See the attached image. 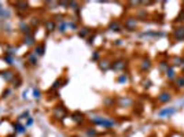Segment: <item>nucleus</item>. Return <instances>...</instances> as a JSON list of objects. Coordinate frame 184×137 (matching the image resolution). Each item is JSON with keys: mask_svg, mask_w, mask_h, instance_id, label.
Returning a JSON list of instances; mask_svg holds the SVG:
<instances>
[{"mask_svg": "<svg viewBox=\"0 0 184 137\" xmlns=\"http://www.w3.org/2000/svg\"><path fill=\"white\" fill-rule=\"evenodd\" d=\"M92 122L96 123V125H103V126H106V127H111V126L116 125V122L114 121L106 119V118H100V116H95L94 119H92Z\"/></svg>", "mask_w": 184, "mask_h": 137, "instance_id": "nucleus-1", "label": "nucleus"}, {"mask_svg": "<svg viewBox=\"0 0 184 137\" xmlns=\"http://www.w3.org/2000/svg\"><path fill=\"white\" fill-rule=\"evenodd\" d=\"M136 26H137V19H136V18L129 16V18H126V19H125V29L133 32V30L136 29Z\"/></svg>", "mask_w": 184, "mask_h": 137, "instance_id": "nucleus-2", "label": "nucleus"}, {"mask_svg": "<svg viewBox=\"0 0 184 137\" xmlns=\"http://www.w3.org/2000/svg\"><path fill=\"white\" fill-rule=\"evenodd\" d=\"M66 108L63 107V105H57L55 107V110H54V116L55 118H58V119H63L65 116H66Z\"/></svg>", "mask_w": 184, "mask_h": 137, "instance_id": "nucleus-3", "label": "nucleus"}, {"mask_svg": "<svg viewBox=\"0 0 184 137\" xmlns=\"http://www.w3.org/2000/svg\"><path fill=\"white\" fill-rule=\"evenodd\" d=\"M173 37L176 41H183L184 40V26H179L173 30Z\"/></svg>", "mask_w": 184, "mask_h": 137, "instance_id": "nucleus-4", "label": "nucleus"}, {"mask_svg": "<svg viewBox=\"0 0 184 137\" xmlns=\"http://www.w3.org/2000/svg\"><path fill=\"white\" fill-rule=\"evenodd\" d=\"M125 67H126V60H124V59H118V60H116L114 63L111 64V68L116 70V71H121Z\"/></svg>", "mask_w": 184, "mask_h": 137, "instance_id": "nucleus-5", "label": "nucleus"}, {"mask_svg": "<svg viewBox=\"0 0 184 137\" xmlns=\"http://www.w3.org/2000/svg\"><path fill=\"white\" fill-rule=\"evenodd\" d=\"M172 100V95L169 93V92H161L159 96H158V101L161 103V104H166L169 101Z\"/></svg>", "mask_w": 184, "mask_h": 137, "instance_id": "nucleus-6", "label": "nucleus"}, {"mask_svg": "<svg viewBox=\"0 0 184 137\" xmlns=\"http://www.w3.org/2000/svg\"><path fill=\"white\" fill-rule=\"evenodd\" d=\"M174 112H176V108H174V107H168V108H163V110L158 111V115L162 116V118H165V116L173 115Z\"/></svg>", "mask_w": 184, "mask_h": 137, "instance_id": "nucleus-7", "label": "nucleus"}, {"mask_svg": "<svg viewBox=\"0 0 184 137\" xmlns=\"http://www.w3.org/2000/svg\"><path fill=\"white\" fill-rule=\"evenodd\" d=\"M109 30H111V32H121L122 30L121 23L117 22V21H111L110 23H109Z\"/></svg>", "mask_w": 184, "mask_h": 137, "instance_id": "nucleus-8", "label": "nucleus"}, {"mask_svg": "<svg viewBox=\"0 0 184 137\" xmlns=\"http://www.w3.org/2000/svg\"><path fill=\"white\" fill-rule=\"evenodd\" d=\"M1 74H3V78H4L7 82H11V81L14 79V77H15V74L12 73L11 70H6V71H3Z\"/></svg>", "mask_w": 184, "mask_h": 137, "instance_id": "nucleus-9", "label": "nucleus"}, {"mask_svg": "<svg viewBox=\"0 0 184 137\" xmlns=\"http://www.w3.org/2000/svg\"><path fill=\"white\" fill-rule=\"evenodd\" d=\"M19 29H21V32L25 34V36H30L32 32H30V26L26 25L25 22H21V25H19Z\"/></svg>", "mask_w": 184, "mask_h": 137, "instance_id": "nucleus-10", "label": "nucleus"}, {"mask_svg": "<svg viewBox=\"0 0 184 137\" xmlns=\"http://www.w3.org/2000/svg\"><path fill=\"white\" fill-rule=\"evenodd\" d=\"M140 68H142V71H147L151 68V62H150V59H143L142 60V64H140Z\"/></svg>", "mask_w": 184, "mask_h": 137, "instance_id": "nucleus-11", "label": "nucleus"}, {"mask_svg": "<svg viewBox=\"0 0 184 137\" xmlns=\"http://www.w3.org/2000/svg\"><path fill=\"white\" fill-rule=\"evenodd\" d=\"M15 7L21 11H28L29 10V3H26V1H17Z\"/></svg>", "mask_w": 184, "mask_h": 137, "instance_id": "nucleus-12", "label": "nucleus"}, {"mask_svg": "<svg viewBox=\"0 0 184 137\" xmlns=\"http://www.w3.org/2000/svg\"><path fill=\"white\" fill-rule=\"evenodd\" d=\"M25 129H26V126L21 125L19 122L14 123V130H15V133H18V134H23V133H25Z\"/></svg>", "mask_w": 184, "mask_h": 137, "instance_id": "nucleus-13", "label": "nucleus"}, {"mask_svg": "<svg viewBox=\"0 0 184 137\" xmlns=\"http://www.w3.org/2000/svg\"><path fill=\"white\" fill-rule=\"evenodd\" d=\"M99 68L100 70H103V71H107L109 68H111V64L109 63V60H100V63H99Z\"/></svg>", "mask_w": 184, "mask_h": 137, "instance_id": "nucleus-14", "label": "nucleus"}, {"mask_svg": "<svg viewBox=\"0 0 184 137\" xmlns=\"http://www.w3.org/2000/svg\"><path fill=\"white\" fill-rule=\"evenodd\" d=\"M44 51H45V47H44V44H41V45H37L33 53H34L36 56H43V55H44Z\"/></svg>", "mask_w": 184, "mask_h": 137, "instance_id": "nucleus-15", "label": "nucleus"}, {"mask_svg": "<svg viewBox=\"0 0 184 137\" xmlns=\"http://www.w3.org/2000/svg\"><path fill=\"white\" fill-rule=\"evenodd\" d=\"M55 27H57V25H55V22L54 21H51V19H50V21H47L45 22V29H47V32H54V30H55Z\"/></svg>", "mask_w": 184, "mask_h": 137, "instance_id": "nucleus-16", "label": "nucleus"}, {"mask_svg": "<svg viewBox=\"0 0 184 137\" xmlns=\"http://www.w3.org/2000/svg\"><path fill=\"white\" fill-rule=\"evenodd\" d=\"M165 73H166V77H168L169 79H173L174 77H176V74H174V68L172 67V66L166 68V70H165Z\"/></svg>", "mask_w": 184, "mask_h": 137, "instance_id": "nucleus-17", "label": "nucleus"}, {"mask_svg": "<svg viewBox=\"0 0 184 137\" xmlns=\"http://www.w3.org/2000/svg\"><path fill=\"white\" fill-rule=\"evenodd\" d=\"M118 101H120V105H121V107L132 104V100L129 99V97H120V99H118Z\"/></svg>", "mask_w": 184, "mask_h": 137, "instance_id": "nucleus-18", "label": "nucleus"}, {"mask_svg": "<svg viewBox=\"0 0 184 137\" xmlns=\"http://www.w3.org/2000/svg\"><path fill=\"white\" fill-rule=\"evenodd\" d=\"M8 16H10V11L6 10V8H3V7L0 5V19H4V18L7 19Z\"/></svg>", "mask_w": 184, "mask_h": 137, "instance_id": "nucleus-19", "label": "nucleus"}, {"mask_svg": "<svg viewBox=\"0 0 184 137\" xmlns=\"http://www.w3.org/2000/svg\"><path fill=\"white\" fill-rule=\"evenodd\" d=\"M23 42H25L26 45H33V44H34V37H33V34L23 37Z\"/></svg>", "mask_w": 184, "mask_h": 137, "instance_id": "nucleus-20", "label": "nucleus"}, {"mask_svg": "<svg viewBox=\"0 0 184 137\" xmlns=\"http://www.w3.org/2000/svg\"><path fill=\"white\" fill-rule=\"evenodd\" d=\"M184 62L183 58H180V56H173L172 58V63H173V66H181Z\"/></svg>", "mask_w": 184, "mask_h": 137, "instance_id": "nucleus-21", "label": "nucleus"}, {"mask_svg": "<svg viewBox=\"0 0 184 137\" xmlns=\"http://www.w3.org/2000/svg\"><path fill=\"white\" fill-rule=\"evenodd\" d=\"M73 121L74 122H83V121H84V115H83V114H80L79 111H77V112H74V114H73Z\"/></svg>", "mask_w": 184, "mask_h": 137, "instance_id": "nucleus-22", "label": "nucleus"}, {"mask_svg": "<svg viewBox=\"0 0 184 137\" xmlns=\"http://www.w3.org/2000/svg\"><path fill=\"white\" fill-rule=\"evenodd\" d=\"M176 86L177 88H184V75H180L176 78Z\"/></svg>", "mask_w": 184, "mask_h": 137, "instance_id": "nucleus-23", "label": "nucleus"}, {"mask_svg": "<svg viewBox=\"0 0 184 137\" xmlns=\"http://www.w3.org/2000/svg\"><path fill=\"white\" fill-rule=\"evenodd\" d=\"M28 62L30 64H36L37 63V56L34 55V53H29L28 55Z\"/></svg>", "mask_w": 184, "mask_h": 137, "instance_id": "nucleus-24", "label": "nucleus"}, {"mask_svg": "<svg viewBox=\"0 0 184 137\" xmlns=\"http://www.w3.org/2000/svg\"><path fill=\"white\" fill-rule=\"evenodd\" d=\"M4 60L8 64H14V58H12V55H10V53H4Z\"/></svg>", "mask_w": 184, "mask_h": 137, "instance_id": "nucleus-25", "label": "nucleus"}, {"mask_svg": "<svg viewBox=\"0 0 184 137\" xmlns=\"http://www.w3.org/2000/svg\"><path fill=\"white\" fill-rule=\"evenodd\" d=\"M88 33H90V29H88V27H83V29L79 32V36L80 37H85Z\"/></svg>", "mask_w": 184, "mask_h": 137, "instance_id": "nucleus-26", "label": "nucleus"}, {"mask_svg": "<svg viewBox=\"0 0 184 137\" xmlns=\"http://www.w3.org/2000/svg\"><path fill=\"white\" fill-rule=\"evenodd\" d=\"M39 23H40V21H39V18H36V16H33L30 21V25L32 26H39Z\"/></svg>", "mask_w": 184, "mask_h": 137, "instance_id": "nucleus-27", "label": "nucleus"}, {"mask_svg": "<svg viewBox=\"0 0 184 137\" xmlns=\"http://www.w3.org/2000/svg\"><path fill=\"white\" fill-rule=\"evenodd\" d=\"M40 96H41L40 90L37 89V88H34V89H33V97H34V99H40Z\"/></svg>", "mask_w": 184, "mask_h": 137, "instance_id": "nucleus-28", "label": "nucleus"}, {"mask_svg": "<svg viewBox=\"0 0 184 137\" xmlns=\"http://www.w3.org/2000/svg\"><path fill=\"white\" fill-rule=\"evenodd\" d=\"M66 26H68V23H66V22H61V25H59V30H61V32H66V30H65V29H66Z\"/></svg>", "mask_w": 184, "mask_h": 137, "instance_id": "nucleus-29", "label": "nucleus"}, {"mask_svg": "<svg viewBox=\"0 0 184 137\" xmlns=\"http://www.w3.org/2000/svg\"><path fill=\"white\" fill-rule=\"evenodd\" d=\"M128 81V75L126 74H122L121 77H118V82H126Z\"/></svg>", "mask_w": 184, "mask_h": 137, "instance_id": "nucleus-30", "label": "nucleus"}, {"mask_svg": "<svg viewBox=\"0 0 184 137\" xmlns=\"http://www.w3.org/2000/svg\"><path fill=\"white\" fill-rule=\"evenodd\" d=\"M143 86H144L146 89H148V88L151 86V81H150V79H144V81H143Z\"/></svg>", "mask_w": 184, "mask_h": 137, "instance_id": "nucleus-31", "label": "nucleus"}, {"mask_svg": "<svg viewBox=\"0 0 184 137\" xmlns=\"http://www.w3.org/2000/svg\"><path fill=\"white\" fill-rule=\"evenodd\" d=\"M176 21H177V22H180V21H184V11H183V12H181V15H179V16H177V19H176Z\"/></svg>", "mask_w": 184, "mask_h": 137, "instance_id": "nucleus-32", "label": "nucleus"}, {"mask_svg": "<svg viewBox=\"0 0 184 137\" xmlns=\"http://www.w3.org/2000/svg\"><path fill=\"white\" fill-rule=\"evenodd\" d=\"M25 116H26V118L29 116V112H28V111H26V112H23L22 115H19V119H22V118H25Z\"/></svg>", "mask_w": 184, "mask_h": 137, "instance_id": "nucleus-33", "label": "nucleus"}, {"mask_svg": "<svg viewBox=\"0 0 184 137\" xmlns=\"http://www.w3.org/2000/svg\"><path fill=\"white\" fill-rule=\"evenodd\" d=\"M68 26H69V27H72V29H76V23H73V22H69Z\"/></svg>", "mask_w": 184, "mask_h": 137, "instance_id": "nucleus-34", "label": "nucleus"}, {"mask_svg": "<svg viewBox=\"0 0 184 137\" xmlns=\"http://www.w3.org/2000/svg\"><path fill=\"white\" fill-rule=\"evenodd\" d=\"M98 58H99V53H98V52H95V53H94V56H92V60H96Z\"/></svg>", "mask_w": 184, "mask_h": 137, "instance_id": "nucleus-35", "label": "nucleus"}, {"mask_svg": "<svg viewBox=\"0 0 184 137\" xmlns=\"http://www.w3.org/2000/svg\"><path fill=\"white\" fill-rule=\"evenodd\" d=\"M32 123H33V119H32V118H29V119H28V122H26V126H30Z\"/></svg>", "mask_w": 184, "mask_h": 137, "instance_id": "nucleus-36", "label": "nucleus"}, {"mask_svg": "<svg viewBox=\"0 0 184 137\" xmlns=\"http://www.w3.org/2000/svg\"><path fill=\"white\" fill-rule=\"evenodd\" d=\"M88 134L90 136H96V132L95 130H88Z\"/></svg>", "mask_w": 184, "mask_h": 137, "instance_id": "nucleus-37", "label": "nucleus"}, {"mask_svg": "<svg viewBox=\"0 0 184 137\" xmlns=\"http://www.w3.org/2000/svg\"><path fill=\"white\" fill-rule=\"evenodd\" d=\"M181 68H183V70H184V62H183V64H181Z\"/></svg>", "mask_w": 184, "mask_h": 137, "instance_id": "nucleus-38", "label": "nucleus"}]
</instances>
